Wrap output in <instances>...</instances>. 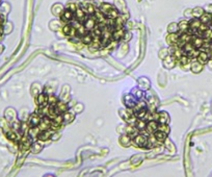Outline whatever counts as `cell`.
<instances>
[{
  "label": "cell",
  "instance_id": "6da1fadb",
  "mask_svg": "<svg viewBox=\"0 0 212 177\" xmlns=\"http://www.w3.org/2000/svg\"><path fill=\"white\" fill-rule=\"evenodd\" d=\"M19 145H20L21 150H24V151L30 149V147H31V145H32V139L29 137V135L24 133V135L21 137V139H20Z\"/></svg>",
  "mask_w": 212,
  "mask_h": 177
},
{
  "label": "cell",
  "instance_id": "7a4b0ae2",
  "mask_svg": "<svg viewBox=\"0 0 212 177\" xmlns=\"http://www.w3.org/2000/svg\"><path fill=\"white\" fill-rule=\"evenodd\" d=\"M41 121H42V117L36 111H34L28 118V126L29 127H38V124L41 123Z\"/></svg>",
  "mask_w": 212,
  "mask_h": 177
},
{
  "label": "cell",
  "instance_id": "3957f363",
  "mask_svg": "<svg viewBox=\"0 0 212 177\" xmlns=\"http://www.w3.org/2000/svg\"><path fill=\"white\" fill-rule=\"evenodd\" d=\"M74 18V13L70 11V9H66L62 11V13L60 14V20H62V24H70V22L72 21V19Z\"/></svg>",
  "mask_w": 212,
  "mask_h": 177
},
{
  "label": "cell",
  "instance_id": "277c9868",
  "mask_svg": "<svg viewBox=\"0 0 212 177\" xmlns=\"http://www.w3.org/2000/svg\"><path fill=\"white\" fill-rule=\"evenodd\" d=\"M54 109H55V111L57 115H62V114H65L66 111H68L69 109V106H68V103L66 102V101H57L56 102V104L54 105Z\"/></svg>",
  "mask_w": 212,
  "mask_h": 177
},
{
  "label": "cell",
  "instance_id": "5b68a950",
  "mask_svg": "<svg viewBox=\"0 0 212 177\" xmlns=\"http://www.w3.org/2000/svg\"><path fill=\"white\" fill-rule=\"evenodd\" d=\"M147 138L146 135H142V133H138L135 138L133 139V143L135 146L137 147H146V144H147Z\"/></svg>",
  "mask_w": 212,
  "mask_h": 177
},
{
  "label": "cell",
  "instance_id": "8992f818",
  "mask_svg": "<svg viewBox=\"0 0 212 177\" xmlns=\"http://www.w3.org/2000/svg\"><path fill=\"white\" fill-rule=\"evenodd\" d=\"M53 133H54V130L52 129H48V130H44V131H41L40 135H38V140L43 142H46L48 140H50L52 138Z\"/></svg>",
  "mask_w": 212,
  "mask_h": 177
},
{
  "label": "cell",
  "instance_id": "52a82bcc",
  "mask_svg": "<svg viewBox=\"0 0 212 177\" xmlns=\"http://www.w3.org/2000/svg\"><path fill=\"white\" fill-rule=\"evenodd\" d=\"M190 42H191V44L195 46V48L200 49L204 44V39L202 38V36H197V34H192V38H191Z\"/></svg>",
  "mask_w": 212,
  "mask_h": 177
},
{
  "label": "cell",
  "instance_id": "ba28073f",
  "mask_svg": "<svg viewBox=\"0 0 212 177\" xmlns=\"http://www.w3.org/2000/svg\"><path fill=\"white\" fill-rule=\"evenodd\" d=\"M197 60L200 63L201 65H203V66H205L206 64H207L208 62H209V54H208L207 51H200L199 55H197Z\"/></svg>",
  "mask_w": 212,
  "mask_h": 177
},
{
  "label": "cell",
  "instance_id": "9c48e42d",
  "mask_svg": "<svg viewBox=\"0 0 212 177\" xmlns=\"http://www.w3.org/2000/svg\"><path fill=\"white\" fill-rule=\"evenodd\" d=\"M178 62V60H176V58H174L173 55H168V56H166L164 58V60H163V65H164V67H166L168 69H172L173 67L175 66V64Z\"/></svg>",
  "mask_w": 212,
  "mask_h": 177
},
{
  "label": "cell",
  "instance_id": "30bf717a",
  "mask_svg": "<svg viewBox=\"0 0 212 177\" xmlns=\"http://www.w3.org/2000/svg\"><path fill=\"white\" fill-rule=\"evenodd\" d=\"M47 98H48V95H46L45 93H38V96L36 98V102L38 106H43V105H47Z\"/></svg>",
  "mask_w": 212,
  "mask_h": 177
},
{
  "label": "cell",
  "instance_id": "8fae6325",
  "mask_svg": "<svg viewBox=\"0 0 212 177\" xmlns=\"http://www.w3.org/2000/svg\"><path fill=\"white\" fill-rule=\"evenodd\" d=\"M178 34H184V32H187L189 29V21L187 20H182L178 23Z\"/></svg>",
  "mask_w": 212,
  "mask_h": 177
},
{
  "label": "cell",
  "instance_id": "7c38bea8",
  "mask_svg": "<svg viewBox=\"0 0 212 177\" xmlns=\"http://www.w3.org/2000/svg\"><path fill=\"white\" fill-rule=\"evenodd\" d=\"M200 25H201V21H200V19H197V18H193L192 20L189 21V30H190V31L195 34V32L199 29Z\"/></svg>",
  "mask_w": 212,
  "mask_h": 177
},
{
  "label": "cell",
  "instance_id": "4fadbf2b",
  "mask_svg": "<svg viewBox=\"0 0 212 177\" xmlns=\"http://www.w3.org/2000/svg\"><path fill=\"white\" fill-rule=\"evenodd\" d=\"M157 144H161L159 143L158 141L156 140V138H155L154 133H152V135H150L148 138H147V144H146V148H154L157 146Z\"/></svg>",
  "mask_w": 212,
  "mask_h": 177
},
{
  "label": "cell",
  "instance_id": "5bb4252c",
  "mask_svg": "<svg viewBox=\"0 0 212 177\" xmlns=\"http://www.w3.org/2000/svg\"><path fill=\"white\" fill-rule=\"evenodd\" d=\"M157 128H158V122L157 121L152 120V121H149L148 123H147L146 130L149 132V133H150V135L154 133L155 131H157Z\"/></svg>",
  "mask_w": 212,
  "mask_h": 177
},
{
  "label": "cell",
  "instance_id": "9a60e30c",
  "mask_svg": "<svg viewBox=\"0 0 212 177\" xmlns=\"http://www.w3.org/2000/svg\"><path fill=\"white\" fill-rule=\"evenodd\" d=\"M138 133H139V130L137 129V127L134 124H131L127 127V135H129L131 140H133Z\"/></svg>",
  "mask_w": 212,
  "mask_h": 177
},
{
  "label": "cell",
  "instance_id": "2e32d148",
  "mask_svg": "<svg viewBox=\"0 0 212 177\" xmlns=\"http://www.w3.org/2000/svg\"><path fill=\"white\" fill-rule=\"evenodd\" d=\"M203 65H201L199 62L197 60V58H195V60H191V63H190V69L191 71H192L193 73H200L202 70H203Z\"/></svg>",
  "mask_w": 212,
  "mask_h": 177
},
{
  "label": "cell",
  "instance_id": "e0dca14e",
  "mask_svg": "<svg viewBox=\"0 0 212 177\" xmlns=\"http://www.w3.org/2000/svg\"><path fill=\"white\" fill-rule=\"evenodd\" d=\"M179 40V34L178 32H173V34H168L166 36V42L170 44L171 46H175Z\"/></svg>",
  "mask_w": 212,
  "mask_h": 177
},
{
  "label": "cell",
  "instance_id": "ac0fdd59",
  "mask_svg": "<svg viewBox=\"0 0 212 177\" xmlns=\"http://www.w3.org/2000/svg\"><path fill=\"white\" fill-rule=\"evenodd\" d=\"M113 7H113V5H111L110 3H106V2H102L101 4L99 5V9L105 16L107 15V14H108V12L110 11V9H113Z\"/></svg>",
  "mask_w": 212,
  "mask_h": 177
},
{
  "label": "cell",
  "instance_id": "d6986e66",
  "mask_svg": "<svg viewBox=\"0 0 212 177\" xmlns=\"http://www.w3.org/2000/svg\"><path fill=\"white\" fill-rule=\"evenodd\" d=\"M125 36V29L124 28H121V29H117L113 32V40L115 41H120L124 38Z\"/></svg>",
  "mask_w": 212,
  "mask_h": 177
},
{
  "label": "cell",
  "instance_id": "ffe728a7",
  "mask_svg": "<svg viewBox=\"0 0 212 177\" xmlns=\"http://www.w3.org/2000/svg\"><path fill=\"white\" fill-rule=\"evenodd\" d=\"M43 141H40V140H38V142H36V143H32L31 147H30V149H31V151L33 152V153H38V152L41 151V150L43 149Z\"/></svg>",
  "mask_w": 212,
  "mask_h": 177
},
{
  "label": "cell",
  "instance_id": "44dd1931",
  "mask_svg": "<svg viewBox=\"0 0 212 177\" xmlns=\"http://www.w3.org/2000/svg\"><path fill=\"white\" fill-rule=\"evenodd\" d=\"M170 121V116L166 111H159V118H158V123H168Z\"/></svg>",
  "mask_w": 212,
  "mask_h": 177
},
{
  "label": "cell",
  "instance_id": "7402d4cb",
  "mask_svg": "<svg viewBox=\"0 0 212 177\" xmlns=\"http://www.w3.org/2000/svg\"><path fill=\"white\" fill-rule=\"evenodd\" d=\"M125 103L128 107L133 109L136 104V101H135V99L133 98L132 95H127V96H125Z\"/></svg>",
  "mask_w": 212,
  "mask_h": 177
},
{
  "label": "cell",
  "instance_id": "603a6c76",
  "mask_svg": "<svg viewBox=\"0 0 212 177\" xmlns=\"http://www.w3.org/2000/svg\"><path fill=\"white\" fill-rule=\"evenodd\" d=\"M154 135L159 143L164 142L166 140V138H168V135H166V133H164V132H162V131H159V130H157V131L154 132Z\"/></svg>",
  "mask_w": 212,
  "mask_h": 177
},
{
  "label": "cell",
  "instance_id": "cb8c5ba5",
  "mask_svg": "<svg viewBox=\"0 0 212 177\" xmlns=\"http://www.w3.org/2000/svg\"><path fill=\"white\" fill-rule=\"evenodd\" d=\"M62 118H64V123H71L75 119V115L68 111L65 114H62Z\"/></svg>",
  "mask_w": 212,
  "mask_h": 177
},
{
  "label": "cell",
  "instance_id": "d4e9b609",
  "mask_svg": "<svg viewBox=\"0 0 212 177\" xmlns=\"http://www.w3.org/2000/svg\"><path fill=\"white\" fill-rule=\"evenodd\" d=\"M178 62L182 67H186V66H188V65H190L191 60L186 55V54H183V55L178 60Z\"/></svg>",
  "mask_w": 212,
  "mask_h": 177
},
{
  "label": "cell",
  "instance_id": "484cf974",
  "mask_svg": "<svg viewBox=\"0 0 212 177\" xmlns=\"http://www.w3.org/2000/svg\"><path fill=\"white\" fill-rule=\"evenodd\" d=\"M200 21H201V23L208 24V25H209L210 21H211V14L210 13H204L203 15L201 16V18H200Z\"/></svg>",
  "mask_w": 212,
  "mask_h": 177
},
{
  "label": "cell",
  "instance_id": "4316f807",
  "mask_svg": "<svg viewBox=\"0 0 212 177\" xmlns=\"http://www.w3.org/2000/svg\"><path fill=\"white\" fill-rule=\"evenodd\" d=\"M157 130L162 131V132H164V133H166V135H168L171 129H170V126H168L166 123H158V128H157Z\"/></svg>",
  "mask_w": 212,
  "mask_h": 177
},
{
  "label": "cell",
  "instance_id": "83f0119b",
  "mask_svg": "<svg viewBox=\"0 0 212 177\" xmlns=\"http://www.w3.org/2000/svg\"><path fill=\"white\" fill-rule=\"evenodd\" d=\"M120 142H121V144L123 146H129L130 144L132 143V140L130 139V137L128 135H122L121 139H120Z\"/></svg>",
  "mask_w": 212,
  "mask_h": 177
},
{
  "label": "cell",
  "instance_id": "f1b7e54d",
  "mask_svg": "<svg viewBox=\"0 0 212 177\" xmlns=\"http://www.w3.org/2000/svg\"><path fill=\"white\" fill-rule=\"evenodd\" d=\"M134 125H135L136 127H137L138 130H142V129H144V128H146L147 122L144 121V120H142V119H136V121H135V123H134Z\"/></svg>",
  "mask_w": 212,
  "mask_h": 177
},
{
  "label": "cell",
  "instance_id": "f546056e",
  "mask_svg": "<svg viewBox=\"0 0 212 177\" xmlns=\"http://www.w3.org/2000/svg\"><path fill=\"white\" fill-rule=\"evenodd\" d=\"M204 13H205V12H204V9H202V7H195V9L192 11V17L200 19V18H201V16L203 15Z\"/></svg>",
  "mask_w": 212,
  "mask_h": 177
},
{
  "label": "cell",
  "instance_id": "4dcf8cb0",
  "mask_svg": "<svg viewBox=\"0 0 212 177\" xmlns=\"http://www.w3.org/2000/svg\"><path fill=\"white\" fill-rule=\"evenodd\" d=\"M57 101H58V100H57V97H56L54 94L48 95V98H47V102H48L49 105H55Z\"/></svg>",
  "mask_w": 212,
  "mask_h": 177
},
{
  "label": "cell",
  "instance_id": "1f68e13d",
  "mask_svg": "<svg viewBox=\"0 0 212 177\" xmlns=\"http://www.w3.org/2000/svg\"><path fill=\"white\" fill-rule=\"evenodd\" d=\"M91 41H93V36H91V32H89L87 34H85L84 36L81 38V42H82L83 44H87V45H89V44L91 43Z\"/></svg>",
  "mask_w": 212,
  "mask_h": 177
},
{
  "label": "cell",
  "instance_id": "d6a6232c",
  "mask_svg": "<svg viewBox=\"0 0 212 177\" xmlns=\"http://www.w3.org/2000/svg\"><path fill=\"white\" fill-rule=\"evenodd\" d=\"M147 109H139V111H135L134 113V115H135V117L137 118V119H142V118L144 117V115L147 114Z\"/></svg>",
  "mask_w": 212,
  "mask_h": 177
},
{
  "label": "cell",
  "instance_id": "836d02e7",
  "mask_svg": "<svg viewBox=\"0 0 212 177\" xmlns=\"http://www.w3.org/2000/svg\"><path fill=\"white\" fill-rule=\"evenodd\" d=\"M178 24L176 23H172L168 25V32L173 34V32H178Z\"/></svg>",
  "mask_w": 212,
  "mask_h": 177
},
{
  "label": "cell",
  "instance_id": "e575fe53",
  "mask_svg": "<svg viewBox=\"0 0 212 177\" xmlns=\"http://www.w3.org/2000/svg\"><path fill=\"white\" fill-rule=\"evenodd\" d=\"M135 92H136L135 96L137 97V98H142V97L144 96V93H142V91H140V90H135Z\"/></svg>",
  "mask_w": 212,
  "mask_h": 177
},
{
  "label": "cell",
  "instance_id": "d590c367",
  "mask_svg": "<svg viewBox=\"0 0 212 177\" xmlns=\"http://www.w3.org/2000/svg\"><path fill=\"white\" fill-rule=\"evenodd\" d=\"M208 54H209V60H212V48H210V49H209V52H208Z\"/></svg>",
  "mask_w": 212,
  "mask_h": 177
},
{
  "label": "cell",
  "instance_id": "8d00e7d4",
  "mask_svg": "<svg viewBox=\"0 0 212 177\" xmlns=\"http://www.w3.org/2000/svg\"><path fill=\"white\" fill-rule=\"evenodd\" d=\"M210 24H211V26H212V14H211V21H210Z\"/></svg>",
  "mask_w": 212,
  "mask_h": 177
},
{
  "label": "cell",
  "instance_id": "74e56055",
  "mask_svg": "<svg viewBox=\"0 0 212 177\" xmlns=\"http://www.w3.org/2000/svg\"><path fill=\"white\" fill-rule=\"evenodd\" d=\"M46 177H53V176H51V175H48V176H46Z\"/></svg>",
  "mask_w": 212,
  "mask_h": 177
}]
</instances>
